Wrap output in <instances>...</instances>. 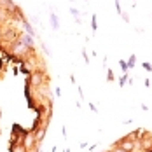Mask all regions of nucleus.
Instances as JSON below:
<instances>
[{"mask_svg": "<svg viewBox=\"0 0 152 152\" xmlns=\"http://www.w3.org/2000/svg\"><path fill=\"white\" fill-rule=\"evenodd\" d=\"M142 66H143L147 72H152V65L149 63V61H143V63H142Z\"/></svg>", "mask_w": 152, "mask_h": 152, "instance_id": "nucleus-10", "label": "nucleus"}, {"mask_svg": "<svg viewBox=\"0 0 152 152\" xmlns=\"http://www.w3.org/2000/svg\"><path fill=\"white\" fill-rule=\"evenodd\" d=\"M42 79H44V74L40 70H37V72H31V77H30L28 82H31L33 86H40L42 84Z\"/></svg>", "mask_w": 152, "mask_h": 152, "instance_id": "nucleus-2", "label": "nucleus"}, {"mask_svg": "<svg viewBox=\"0 0 152 152\" xmlns=\"http://www.w3.org/2000/svg\"><path fill=\"white\" fill-rule=\"evenodd\" d=\"M51 21H53V28L58 30V28H60V21H58V18H56L54 12H51Z\"/></svg>", "mask_w": 152, "mask_h": 152, "instance_id": "nucleus-4", "label": "nucleus"}, {"mask_svg": "<svg viewBox=\"0 0 152 152\" xmlns=\"http://www.w3.org/2000/svg\"><path fill=\"white\" fill-rule=\"evenodd\" d=\"M82 58H84V61H86V63H89V56H88V53H86V49L82 51Z\"/></svg>", "mask_w": 152, "mask_h": 152, "instance_id": "nucleus-13", "label": "nucleus"}, {"mask_svg": "<svg viewBox=\"0 0 152 152\" xmlns=\"http://www.w3.org/2000/svg\"><path fill=\"white\" fill-rule=\"evenodd\" d=\"M119 66H121V70L124 72V74H128V70H129V68H128V63H126L124 60H119Z\"/></svg>", "mask_w": 152, "mask_h": 152, "instance_id": "nucleus-7", "label": "nucleus"}, {"mask_svg": "<svg viewBox=\"0 0 152 152\" xmlns=\"http://www.w3.org/2000/svg\"><path fill=\"white\" fill-rule=\"evenodd\" d=\"M133 2H137V0H133Z\"/></svg>", "mask_w": 152, "mask_h": 152, "instance_id": "nucleus-15", "label": "nucleus"}, {"mask_svg": "<svg viewBox=\"0 0 152 152\" xmlns=\"http://www.w3.org/2000/svg\"><path fill=\"white\" fill-rule=\"evenodd\" d=\"M121 149L124 152H131L135 149V142H131V140H128V142H122L121 143Z\"/></svg>", "mask_w": 152, "mask_h": 152, "instance_id": "nucleus-3", "label": "nucleus"}, {"mask_svg": "<svg viewBox=\"0 0 152 152\" xmlns=\"http://www.w3.org/2000/svg\"><path fill=\"white\" fill-rule=\"evenodd\" d=\"M128 80H129V75H128V74H124V75L121 77V79H119V86H124V84H126V82H128Z\"/></svg>", "mask_w": 152, "mask_h": 152, "instance_id": "nucleus-9", "label": "nucleus"}, {"mask_svg": "<svg viewBox=\"0 0 152 152\" xmlns=\"http://www.w3.org/2000/svg\"><path fill=\"white\" fill-rule=\"evenodd\" d=\"M70 12H72V16L75 18V21H77V23H80V18H79V11H77L75 7H70Z\"/></svg>", "mask_w": 152, "mask_h": 152, "instance_id": "nucleus-8", "label": "nucleus"}, {"mask_svg": "<svg viewBox=\"0 0 152 152\" xmlns=\"http://www.w3.org/2000/svg\"><path fill=\"white\" fill-rule=\"evenodd\" d=\"M107 79H108V80H110V82H112V80H114V79H115V75H114V72H112V70H110V68H108V70H107Z\"/></svg>", "mask_w": 152, "mask_h": 152, "instance_id": "nucleus-11", "label": "nucleus"}, {"mask_svg": "<svg viewBox=\"0 0 152 152\" xmlns=\"http://www.w3.org/2000/svg\"><path fill=\"white\" fill-rule=\"evenodd\" d=\"M115 152H124V151H122V149H117V151H115Z\"/></svg>", "mask_w": 152, "mask_h": 152, "instance_id": "nucleus-14", "label": "nucleus"}, {"mask_svg": "<svg viewBox=\"0 0 152 152\" xmlns=\"http://www.w3.org/2000/svg\"><path fill=\"white\" fill-rule=\"evenodd\" d=\"M126 63H128V68H133V66H135V63H137V56H135V54H131V56H129V60L126 61Z\"/></svg>", "mask_w": 152, "mask_h": 152, "instance_id": "nucleus-5", "label": "nucleus"}, {"mask_svg": "<svg viewBox=\"0 0 152 152\" xmlns=\"http://www.w3.org/2000/svg\"><path fill=\"white\" fill-rule=\"evenodd\" d=\"M114 4H115V11H117L119 14H122V9H121V4H119V0H114Z\"/></svg>", "mask_w": 152, "mask_h": 152, "instance_id": "nucleus-12", "label": "nucleus"}, {"mask_svg": "<svg viewBox=\"0 0 152 152\" xmlns=\"http://www.w3.org/2000/svg\"><path fill=\"white\" fill-rule=\"evenodd\" d=\"M26 51H30V49L25 46L21 40H14V46H12V54H21V53L25 54Z\"/></svg>", "mask_w": 152, "mask_h": 152, "instance_id": "nucleus-1", "label": "nucleus"}, {"mask_svg": "<svg viewBox=\"0 0 152 152\" xmlns=\"http://www.w3.org/2000/svg\"><path fill=\"white\" fill-rule=\"evenodd\" d=\"M91 30H93V33L98 30V23H96V14H93V16H91Z\"/></svg>", "mask_w": 152, "mask_h": 152, "instance_id": "nucleus-6", "label": "nucleus"}]
</instances>
